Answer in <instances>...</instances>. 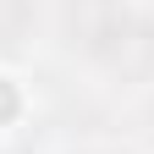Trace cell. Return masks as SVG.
Masks as SVG:
<instances>
[{"label": "cell", "mask_w": 154, "mask_h": 154, "mask_svg": "<svg viewBox=\"0 0 154 154\" xmlns=\"http://www.w3.org/2000/svg\"><path fill=\"white\" fill-rule=\"evenodd\" d=\"M72 50L110 77H149L154 72V11L132 6V0H77Z\"/></svg>", "instance_id": "1"}, {"label": "cell", "mask_w": 154, "mask_h": 154, "mask_svg": "<svg viewBox=\"0 0 154 154\" xmlns=\"http://www.w3.org/2000/svg\"><path fill=\"white\" fill-rule=\"evenodd\" d=\"M38 22V6L33 0H0V50H22L28 33Z\"/></svg>", "instance_id": "2"}]
</instances>
